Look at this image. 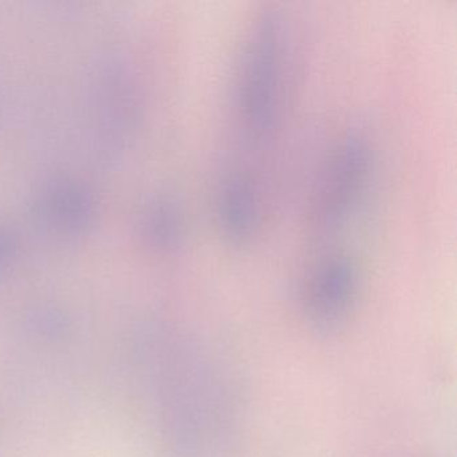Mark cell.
Wrapping results in <instances>:
<instances>
[{
	"label": "cell",
	"mask_w": 457,
	"mask_h": 457,
	"mask_svg": "<svg viewBox=\"0 0 457 457\" xmlns=\"http://www.w3.org/2000/svg\"><path fill=\"white\" fill-rule=\"evenodd\" d=\"M282 18L263 12L251 28L237 74V113L245 137L266 141L274 130L283 96L286 36Z\"/></svg>",
	"instance_id": "obj_1"
},
{
	"label": "cell",
	"mask_w": 457,
	"mask_h": 457,
	"mask_svg": "<svg viewBox=\"0 0 457 457\" xmlns=\"http://www.w3.org/2000/svg\"><path fill=\"white\" fill-rule=\"evenodd\" d=\"M370 168V148L361 136L349 135L338 144L312 200L310 226L315 232L330 234L346 223L365 192Z\"/></svg>",
	"instance_id": "obj_2"
},
{
	"label": "cell",
	"mask_w": 457,
	"mask_h": 457,
	"mask_svg": "<svg viewBox=\"0 0 457 457\" xmlns=\"http://www.w3.org/2000/svg\"><path fill=\"white\" fill-rule=\"evenodd\" d=\"M360 272L346 253H333L315 264L302 287V303L309 320L320 328L338 326L357 298Z\"/></svg>",
	"instance_id": "obj_3"
},
{
	"label": "cell",
	"mask_w": 457,
	"mask_h": 457,
	"mask_svg": "<svg viewBox=\"0 0 457 457\" xmlns=\"http://www.w3.org/2000/svg\"><path fill=\"white\" fill-rule=\"evenodd\" d=\"M219 228L232 245H245L253 239L261 218V202L255 183L247 173H227L216 195Z\"/></svg>",
	"instance_id": "obj_4"
}]
</instances>
